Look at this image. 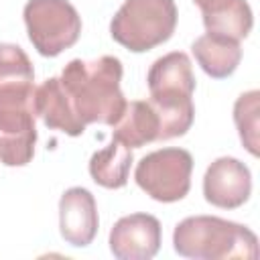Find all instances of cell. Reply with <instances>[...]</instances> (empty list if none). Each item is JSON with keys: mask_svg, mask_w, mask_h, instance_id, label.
<instances>
[{"mask_svg": "<svg viewBox=\"0 0 260 260\" xmlns=\"http://www.w3.org/2000/svg\"><path fill=\"white\" fill-rule=\"evenodd\" d=\"M191 51L199 67L213 79L230 77L242 61L240 41L213 32H205L197 37L191 45Z\"/></svg>", "mask_w": 260, "mask_h": 260, "instance_id": "4fadbf2b", "label": "cell"}, {"mask_svg": "<svg viewBox=\"0 0 260 260\" xmlns=\"http://www.w3.org/2000/svg\"><path fill=\"white\" fill-rule=\"evenodd\" d=\"M132 148L112 138L108 146L93 152L89 158V175L91 179L106 189H122L128 183L130 167H132Z\"/></svg>", "mask_w": 260, "mask_h": 260, "instance_id": "e0dca14e", "label": "cell"}, {"mask_svg": "<svg viewBox=\"0 0 260 260\" xmlns=\"http://www.w3.org/2000/svg\"><path fill=\"white\" fill-rule=\"evenodd\" d=\"M35 69L28 55L12 43H0V110H35Z\"/></svg>", "mask_w": 260, "mask_h": 260, "instance_id": "ba28073f", "label": "cell"}, {"mask_svg": "<svg viewBox=\"0 0 260 260\" xmlns=\"http://www.w3.org/2000/svg\"><path fill=\"white\" fill-rule=\"evenodd\" d=\"M148 91L162 93V91H177L193 95L195 91V75L191 67V59L183 51H173L158 57L146 75Z\"/></svg>", "mask_w": 260, "mask_h": 260, "instance_id": "9a60e30c", "label": "cell"}, {"mask_svg": "<svg viewBox=\"0 0 260 260\" xmlns=\"http://www.w3.org/2000/svg\"><path fill=\"white\" fill-rule=\"evenodd\" d=\"M173 248L179 256L195 260H256V234L236 221L217 215H191L177 223Z\"/></svg>", "mask_w": 260, "mask_h": 260, "instance_id": "7a4b0ae2", "label": "cell"}, {"mask_svg": "<svg viewBox=\"0 0 260 260\" xmlns=\"http://www.w3.org/2000/svg\"><path fill=\"white\" fill-rule=\"evenodd\" d=\"M32 47L43 57H57L81 35V16L69 0H28L22 10Z\"/></svg>", "mask_w": 260, "mask_h": 260, "instance_id": "277c9868", "label": "cell"}, {"mask_svg": "<svg viewBox=\"0 0 260 260\" xmlns=\"http://www.w3.org/2000/svg\"><path fill=\"white\" fill-rule=\"evenodd\" d=\"M175 0H124L110 22V35L132 53L167 43L177 28Z\"/></svg>", "mask_w": 260, "mask_h": 260, "instance_id": "3957f363", "label": "cell"}, {"mask_svg": "<svg viewBox=\"0 0 260 260\" xmlns=\"http://www.w3.org/2000/svg\"><path fill=\"white\" fill-rule=\"evenodd\" d=\"M250 193L252 175L242 160L219 156L207 167L203 175V197L207 203L221 209H236L250 199Z\"/></svg>", "mask_w": 260, "mask_h": 260, "instance_id": "52a82bcc", "label": "cell"}, {"mask_svg": "<svg viewBox=\"0 0 260 260\" xmlns=\"http://www.w3.org/2000/svg\"><path fill=\"white\" fill-rule=\"evenodd\" d=\"M193 156L185 148H160L140 158L134 171L136 185L154 201H181L191 189Z\"/></svg>", "mask_w": 260, "mask_h": 260, "instance_id": "5b68a950", "label": "cell"}, {"mask_svg": "<svg viewBox=\"0 0 260 260\" xmlns=\"http://www.w3.org/2000/svg\"><path fill=\"white\" fill-rule=\"evenodd\" d=\"M112 138H118L130 148L158 142V118L146 100L126 102V108L114 124Z\"/></svg>", "mask_w": 260, "mask_h": 260, "instance_id": "2e32d148", "label": "cell"}, {"mask_svg": "<svg viewBox=\"0 0 260 260\" xmlns=\"http://www.w3.org/2000/svg\"><path fill=\"white\" fill-rule=\"evenodd\" d=\"M75 116L87 124L114 126L126 108V98L120 89L122 61L112 55H102L91 61L73 59L59 75Z\"/></svg>", "mask_w": 260, "mask_h": 260, "instance_id": "6da1fadb", "label": "cell"}, {"mask_svg": "<svg viewBox=\"0 0 260 260\" xmlns=\"http://www.w3.org/2000/svg\"><path fill=\"white\" fill-rule=\"evenodd\" d=\"M260 91L258 89H250L246 93H242L236 104H234V122L240 134V140L244 144V148L252 154L258 156L260 152V142H258V128H260Z\"/></svg>", "mask_w": 260, "mask_h": 260, "instance_id": "ac0fdd59", "label": "cell"}, {"mask_svg": "<svg viewBox=\"0 0 260 260\" xmlns=\"http://www.w3.org/2000/svg\"><path fill=\"white\" fill-rule=\"evenodd\" d=\"M146 102L150 104V108L158 118V142L187 134L195 118L193 95L162 91V93H150Z\"/></svg>", "mask_w": 260, "mask_h": 260, "instance_id": "5bb4252c", "label": "cell"}, {"mask_svg": "<svg viewBox=\"0 0 260 260\" xmlns=\"http://www.w3.org/2000/svg\"><path fill=\"white\" fill-rule=\"evenodd\" d=\"M35 114L51 130H61L67 136H79L85 132V124L75 116L69 98L59 77H49L35 91Z\"/></svg>", "mask_w": 260, "mask_h": 260, "instance_id": "8fae6325", "label": "cell"}, {"mask_svg": "<svg viewBox=\"0 0 260 260\" xmlns=\"http://www.w3.org/2000/svg\"><path fill=\"white\" fill-rule=\"evenodd\" d=\"M100 217L95 197L83 187L67 189L59 199V232L75 248L89 246L98 234Z\"/></svg>", "mask_w": 260, "mask_h": 260, "instance_id": "9c48e42d", "label": "cell"}, {"mask_svg": "<svg viewBox=\"0 0 260 260\" xmlns=\"http://www.w3.org/2000/svg\"><path fill=\"white\" fill-rule=\"evenodd\" d=\"M160 221L150 213L120 217L110 230V250L118 260H150L160 248Z\"/></svg>", "mask_w": 260, "mask_h": 260, "instance_id": "8992f818", "label": "cell"}, {"mask_svg": "<svg viewBox=\"0 0 260 260\" xmlns=\"http://www.w3.org/2000/svg\"><path fill=\"white\" fill-rule=\"evenodd\" d=\"M35 110H0V162L4 167H24L32 160L37 144Z\"/></svg>", "mask_w": 260, "mask_h": 260, "instance_id": "30bf717a", "label": "cell"}, {"mask_svg": "<svg viewBox=\"0 0 260 260\" xmlns=\"http://www.w3.org/2000/svg\"><path fill=\"white\" fill-rule=\"evenodd\" d=\"M201 8L207 32L242 41L254 26L252 8L246 0H193Z\"/></svg>", "mask_w": 260, "mask_h": 260, "instance_id": "7c38bea8", "label": "cell"}]
</instances>
